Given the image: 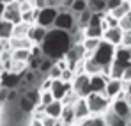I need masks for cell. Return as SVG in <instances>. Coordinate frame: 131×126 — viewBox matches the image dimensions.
I'll return each mask as SVG.
<instances>
[{
    "mask_svg": "<svg viewBox=\"0 0 131 126\" xmlns=\"http://www.w3.org/2000/svg\"><path fill=\"white\" fill-rule=\"evenodd\" d=\"M73 44V37L67 30H60V28H50L46 30V36H44V41L41 43V48H43V55L48 59H53V61H59V59H64L67 50L71 48Z\"/></svg>",
    "mask_w": 131,
    "mask_h": 126,
    "instance_id": "6da1fadb",
    "label": "cell"
},
{
    "mask_svg": "<svg viewBox=\"0 0 131 126\" xmlns=\"http://www.w3.org/2000/svg\"><path fill=\"white\" fill-rule=\"evenodd\" d=\"M90 57L103 67V75H108L110 76V66L113 62V57H115V46L106 43L105 39H101L99 46L94 50V53Z\"/></svg>",
    "mask_w": 131,
    "mask_h": 126,
    "instance_id": "7a4b0ae2",
    "label": "cell"
},
{
    "mask_svg": "<svg viewBox=\"0 0 131 126\" xmlns=\"http://www.w3.org/2000/svg\"><path fill=\"white\" fill-rule=\"evenodd\" d=\"M71 85H73V92L78 98H87L89 94H90V75H87V73L74 75Z\"/></svg>",
    "mask_w": 131,
    "mask_h": 126,
    "instance_id": "3957f363",
    "label": "cell"
},
{
    "mask_svg": "<svg viewBox=\"0 0 131 126\" xmlns=\"http://www.w3.org/2000/svg\"><path fill=\"white\" fill-rule=\"evenodd\" d=\"M85 100H87L90 114H101V112H105L108 108V103H110V100L105 94H101V92H90Z\"/></svg>",
    "mask_w": 131,
    "mask_h": 126,
    "instance_id": "277c9868",
    "label": "cell"
},
{
    "mask_svg": "<svg viewBox=\"0 0 131 126\" xmlns=\"http://www.w3.org/2000/svg\"><path fill=\"white\" fill-rule=\"evenodd\" d=\"M57 14H59V9L57 7H43V9H37L36 23L44 27V28H51Z\"/></svg>",
    "mask_w": 131,
    "mask_h": 126,
    "instance_id": "5b68a950",
    "label": "cell"
},
{
    "mask_svg": "<svg viewBox=\"0 0 131 126\" xmlns=\"http://www.w3.org/2000/svg\"><path fill=\"white\" fill-rule=\"evenodd\" d=\"M50 91H51L53 100H60V101H62L66 96L73 91V85H71V82H64V80H60V78H53Z\"/></svg>",
    "mask_w": 131,
    "mask_h": 126,
    "instance_id": "8992f818",
    "label": "cell"
},
{
    "mask_svg": "<svg viewBox=\"0 0 131 126\" xmlns=\"http://www.w3.org/2000/svg\"><path fill=\"white\" fill-rule=\"evenodd\" d=\"M74 25H76V21H74L73 13H67V11H59L57 18L53 21V27H55V28L67 30V32H71V30L74 28Z\"/></svg>",
    "mask_w": 131,
    "mask_h": 126,
    "instance_id": "52a82bcc",
    "label": "cell"
},
{
    "mask_svg": "<svg viewBox=\"0 0 131 126\" xmlns=\"http://www.w3.org/2000/svg\"><path fill=\"white\" fill-rule=\"evenodd\" d=\"M2 18L7 21H11V23H20L21 21V7H20V4L18 2H14V0H11V2H7L5 4V9H4V14H2Z\"/></svg>",
    "mask_w": 131,
    "mask_h": 126,
    "instance_id": "ba28073f",
    "label": "cell"
},
{
    "mask_svg": "<svg viewBox=\"0 0 131 126\" xmlns=\"http://www.w3.org/2000/svg\"><path fill=\"white\" fill-rule=\"evenodd\" d=\"M21 84V75L20 73H16V71H7V69H4L2 73H0V85L2 87H5V89H16L18 85Z\"/></svg>",
    "mask_w": 131,
    "mask_h": 126,
    "instance_id": "9c48e42d",
    "label": "cell"
},
{
    "mask_svg": "<svg viewBox=\"0 0 131 126\" xmlns=\"http://www.w3.org/2000/svg\"><path fill=\"white\" fill-rule=\"evenodd\" d=\"M112 112L117 115V117H122V119H129L131 117V103L128 98H122V100H115L112 103Z\"/></svg>",
    "mask_w": 131,
    "mask_h": 126,
    "instance_id": "30bf717a",
    "label": "cell"
},
{
    "mask_svg": "<svg viewBox=\"0 0 131 126\" xmlns=\"http://www.w3.org/2000/svg\"><path fill=\"white\" fill-rule=\"evenodd\" d=\"M122 34H124V30L121 27H112V28H106L103 32V39L113 46H119L122 43Z\"/></svg>",
    "mask_w": 131,
    "mask_h": 126,
    "instance_id": "8fae6325",
    "label": "cell"
},
{
    "mask_svg": "<svg viewBox=\"0 0 131 126\" xmlns=\"http://www.w3.org/2000/svg\"><path fill=\"white\" fill-rule=\"evenodd\" d=\"M124 89V82L121 80V78H108V82H106V87H105V96L112 100V98H115L121 91Z\"/></svg>",
    "mask_w": 131,
    "mask_h": 126,
    "instance_id": "7c38bea8",
    "label": "cell"
},
{
    "mask_svg": "<svg viewBox=\"0 0 131 126\" xmlns=\"http://www.w3.org/2000/svg\"><path fill=\"white\" fill-rule=\"evenodd\" d=\"M110 76L103 75V73H97V75H90V92H105V87L108 82Z\"/></svg>",
    "mask_w": 131,
    "mask_h": 126,
    "instance_id": "4fadbf2b",
    "label": "cell"
},
{
    "mask_svg": "<svg viewBox=\"0 0 131 126\" xmlns=\"http://www.w3.org/2000/svg\"><path fill=\"white\" fill-rule=\"evenodd\" d=\"M46 30L48 28H44L41 25H32L30 27V30H28V39L34 43V44H41L44 41V36H46Z\"/></svg>",
    "mask_w": 131,
    "mask_h": 126,
    "instance_id": "5bb4252c",
    "label": "cell"
},
{
    "mask_svg": "<svg viewBox=\"0 0 131 126\" xmlns=\"http://www.w3.org/2000/svg\"><path fill=\"white\" fill-rule=\"evenodd\" d=\"M73 108H74V117L76 119H85L87 115H90V110H89V105H87L85 98H78L73 103Z\"/></svg>",
    "mask_w": 131,
    "mask_h": 126,
    "instance_id": "9a60e30c",
    "label": "cell"
},
{
    "mask_svg": "<svg viewBox=\"0 0 131 126\" xmlns=\"http://www.w3.org/2000/svg\"><path fill=\"white\" fill-rule=\"evenodd\" d=\"M62 110H64V103H62L60 100H53L50 105L44 106V114H46V115H51V117H55V119H60Z\"/></svg>",
    "mask_w": 131,
    "mask_h": 126,
    "instance_id": "2e32d148",
    "label": "cell"
},
{
    "mask_svg": "<svg viewBox=\"0 0 131 126\" xmlns=\"http://www.w3.org/2000/svg\"><path fill=\"white\" fill-rule=\"evenodd\" d=\"M9 46H13L14 50H30L34 46V43L28 39V36H25V37H11Z\"/></svg>",
    "mask_w": 131,
    "mask_h": 126,
    "instance_id": "e0dca14e",
    "label": "cell"
},
{
    "mask_svg": "<svg viewBox=\"0 0 131 126\" xmlns=\"http://www.w3.org/2000/svg\"><path fill=\"white\" fill-rule=\"evenodd\" d=\"M129 11H131L129 0H122V2H121V5H117L113 11H110V14H112L113 18H117V20H122V18H124Z\"/></svg>",
    "mask_w": 131,
    "mask_h": 126,
    "instance_id": "ac0fdd59",
    "label": "cell"
},
{
    "mask_svg": "<svg viewBox=\"0 0 131 126\" xmlns=\"http://www.w3.org/2000/svg\"><path fill=\"white\" fill-rule=\"evenodd\" d=\"M13 28H14V23L0 18V39H11L13 37Z\"/></svg>",
    "mask_w": 131,
    "mask_h": 126,
    "instance_id": "d6986e66",
    "label": "cell"
},
{
    "mask_svg": "<svg viewBox=\"0 0 131 126\" xmlns=\"http://www.w3.org/2000/svg\"><path fill=\"white\" fill-rule=\"evenodd\" d=\"M83 71L87 75H97V73H103V67L96 62L92 57H89L87 61H83Z\"/></svg>",
    "mask_w": 131,
    "mask_h": 126,
    "instance_id": "ffe728a7",
    "label": "cell"
},
{
    "mask_svg": "<svg viewBox=\"0 0 131 126\" xmlns=\"http://www.w3.org/2000/svg\"><path fill=\"white\" fill-rule=\"evenodd\" d=\"M30 27H32V23H27V21L16 23L14 28H13V37H25V36H28Z\"/></svg>",
    "mask_w": 131,
    "mask_h": 126,
    "instance_id": "44dd1931",
    "label": "cell"
},
{
    "mask_svg": "<svg viewBox=\"0 0 131 126\" xmlns=\"http://www.w3.org/2000/svg\"><path fill=\"white\" fill-rule=\"evenodd\" d=\"M60 119H62V124L64 126H69L76 119V117H74V108H73V105H64V110H62Z\"/></svg>",
    "mask_w": 131,
    "mask_h": 126,
    "instance_id": "7402d4cb",
    "label": "cell"
},
{
    "mask_svg": "<svg viewBox=\"0 0 131 126\" xmlns=\"http://www.w3.org/2000/svg\"><path fill=\"white\" fill-rule=\"evenodd\" d=\"M99 43H101L99 37H85L82 44H83V48H85L87 55H92V53H94V50L99 46Z\"/></svg>",
    "mask_w": 131,
    "mask_h": 126,
    "instance_id": "603a6c76",
    "label": "cell"
},
{
    "mask_svg": "<svg viewBox=\"0 0 131 126\" xmlns=\"http://www.w3.org/2000/svg\"><path fill=\"white\" fill-rule=\"evenodd\" d=\"M89 9L92 13H105L106 11V0H87Z\"/></svg>",
    "mask_w": 131,
    "mask_h": 126,
    "instance_id": "cb8c5ba5",
    "label": "cell"
},
{
    "mask_svg": "<svg viewBox=\"0 0 131 126\" xmlns=\"http://www.w3.org/2000/svg\"><path fill=\"white\" fill-rule=\"evenodd\" d=\"M28 59H30V50H14V53H13V61H16V62H28Z\"/></svg>",
    "mask_w": 131,
    "mask_h": 126,
    "instance_id": "d4e9b609",
    "label": "cell"
},
{
    "mask_svg": "<svg viewBox=\"0 0 131 126\" xmlns=\"http://www.w3.org/2000/svg\"><path fill=\"white\" fill-rule=\"evenodd\" d=\"M105 121H106V126H128V121L126 119L117 117L113 112H110V117H106Z\"/></svg>",
    "mask_w": 131,
    "mask_h": 126,
    "instance_id": "484cf974",
    "label": "cell"
},
{
    "mask_svg": "<svg viewBox=\"0 0 131 126\" xmlns=\"http://www.w3.org/2000/svg\"><path fill=\"white\" fill-rule=\"evenodd\" d=\"M34 106H37L27 94H23L21 98H20V108H21L23 112H32L34 110Z\"/></svg>",
    "mask_w": 131,
    "mask_h": 126,
    "instance_id": "4316f807",
    "label": "cell"
},
{
    "mask_svg": "<svg viewBox=\"0 0 131 126\" xmlns=\"http://www.w3.org/2000/svg\"><path fill=\"white\" fill-rule=\"evenodd\" d=\"M87 9H89V2L87 0H74L73 5H71V11L76 13V14H80V13L87 11Z\"/></svg>",
    "mask_w": 131,
    "mask_h": 126,
    "instance_id": "83f0119b",
    "label": "cell"
},
{
    "mask_svg": "<svg viewBox=\"0 0 131 126\" xmlns=\"http://www.w3.org/2000/svg\"><path fill=\"white\" fill-rule=\"evenodd\" d=\"M78 16H80V21H78V25H80V30H83V28H87L89 21H90V16H92V11H90V9H87V11H83V13H80Z\"/></svg>",
    "mask_w": 131,
    "mask_h": 126,
    "instance_id": "f1b7e54d",
    "label": "cell"
},
{
    "mask_svg": "<svg viewBox=\"0 0 131 126\" xmlns=\"http://www.w3.org/2000/svg\"><path fill=\"white\" fill-rule=\"evenodd\" d=\"M53 64H55L53 59L44 57L43 61H41V64H39V69H37V71H41V73H50V69H51V66H53Z\"/></svg>",
    "mask_w": 131,
    "mask_h": 126,
    "instance_id": "f546056e",
    "label": "cell"
},
{
    "mask_svg": "<svg viewBox=\"0 0 131 126\" xmlns=\"http://www.w3.org/2000/svg\"><path fill=\"white\" fill-rule=\"evenodd\" d=\"M53 101V96H51V91H41V101H39V105H50Z\"/></svg>",
    "mask_w": 131,
    "mask_h": 126,
    "instance_id": "4dcf8cb0",
    "label": "cell"
},
{
    "mask_svg": "<svg viewBox=\"0 0 131 126\" xmlns=\"http://www.w3.org/2000/svg\"><path fill=\"white\" fill-rule=\"evenodd\" d=\"M119 27H121L122 30H131V11L121 21H119Z\"/></svg>",
    "mask_w": 131,
    "mask_h": 126,
    "instance_id": "1f68e13d",
    "label": "cell"
},
{
    "mask_svg": "<svg viewBox=\"0 0 131 126\" xmlns=\"http://www.w3.org/2000/svg\"><path fill=\"white\" fill-rule=\"evenodd\" d=\"M60 75H62V69L57 64H53L51 69H50V78H60Z\"/></svg>",
    "mask_w": 131,
    "mask_h": 126,
    "instance_id": "d6a6232c",
    "label": "cell"
},
{
    "mask_svg": "<svg viewBox=\"0 0 131 126\" xmlns=\"http://www.w3.org/2000/svg\"><path fill=\"white\" fill-rule=\"evenodd\" d=\"M122 46H131V30H124L122 34Z\"/></svg>",
    "mask_w": 131,
    "mask_h": 126,
    "instance_id": "836d02e7",
    "label": "cell"
},
{
    "mask_svg": "<svg viewBox=\"0 0 131 126\" xmlns=\"http://www.w3.org/2000/svg\"><path fill=\"white\" fill-rule=\"evenodd\" d=\"M122 82L124 84H131V64L124 69V73H122Z\"/></svg>",
    "mask_w": 131,
    "mask_h": 126,
    "instance_id": "e575fe53",
    "label": "cell"
},
{
    "mask_svg": "<svg viewBox=\"0 0 131 126\" xmlns=\"http://www.w3.org/2000/svg\"><path fill=\"white\" fill-rule=\"evenodd\" d=\"M121 2H122V0H106V13L113 11L117 5H121Z\"/></svg>",
    "mask_w": 131,
    "mask_h": 126,
    "instance_id": "d590c367",
    "label": "cell"
},
{
    "mask_svg": "<svg viewBox=\"0 0 131 126\" xmlns=\"http://www.w3.org/2000/svg\"><path fill=\"white\" fill-rule=\"evenodd\" d=\"M7 92H9V89H5V87L0 89V101H5L7 100Z\"/></svg>",
    "mask_w": 131,
    "mask_h": 126,
    "instance_id": "8d00e7d4",
    "label": "cell"
},
{
    "mask_svg": "<svg viewBox=\"0 0 131 126\" xmlns=\"http://www.w3.org/2000/svg\"><path fill=\"white\" fill-rule=\"evenodd\" d=\"M25 82H27V84H32V82H34V71H28V73L25 75Z\"/></svg>",
    "mask_w": 131,
    "mask_h": 126,
    "instance_id": "74e56055",
    "label": "cell"
},
{
    "mask_svg": "<svg viewBox=\"0 0 131 126\" xmlns=\"http://www.w3.org/2000/svg\"><path fill=\"white\" fill-rule=\"evenodd\" d=\"M16 98V91L14 89H9V92H7V101H13Z\"/></svg>",
    "mask_w": 131,
    "mask_h": 126,
    "instance_id": "f35d334b",
    "label": "cell"
},
{
    "mask_svg": "<svg viewBox=\"0 0 131 126\" xmlns=\"http://www.w3.org/2000/svg\"><path fill=\"white\" fill-rule=\"evenodd\" d=\"M4 9H5V2H0V18L4 14Z\"/></svg>",
    "mask_w": 131,
    "mask_h": 126,
    "instance_id": "ab89813d",
    "label": "cell"
},
{
    "mask_svg": "<svg viewBox=\"0 0 131 126\" xmlns=\"http://www.w3.org/2000/svg\"><path fill=\"white\" fill-rule=\"evenodd\" d=\"M0 2H5V4H7V2H11V0H0Z\"/></svg>",
    "mask_w": 131,
    "mask_h": 126,
    "instance_id": "60d3db41",
    "label": "cell"
},
{
    "mask_svg": "<svg viewBox=\"0 0 131 126\" xmlns=\"http://www.w3.org/2000/svg\"><path fill=\"white\" fill-rule=\"evenodd\" d=\"M128 100H129V103H131V94H129V98H128Z\"/></svg>",
    "mask_w": 131,
    "mask_h": 126,
    "instance_id": "b9f144b4",
    "label": "cell"
},
{
    "mask_svg": "<svg viewBox=\"0 0 131 126\" xmlns=\"http://www.w3.org/2000/svg\"><path fill=\"white\" fill-rule=\"evenodd\" d=\"M129 5H131V0H129Z\"/></svg>",
    "mask_w": 131,
    "mask_h": 126,
    "instance_id": "7bdbcfd3",
    "label": "cell"
}]
</instances>
